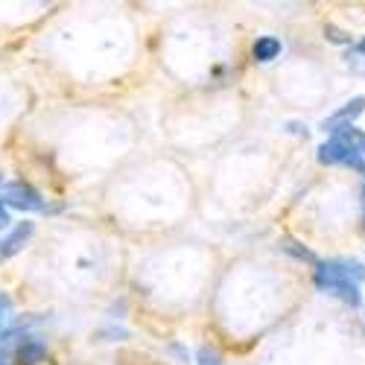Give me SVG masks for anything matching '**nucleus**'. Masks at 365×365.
<instances>
[{"label":"nucleus","mask_w":365,"mask_h":365,"mask_svg":"<svg viewBox=\"0 0 365 365\" xmlns=\"http://www.w3.org/2000/svg\"><path fill=\"white\" fill-rule=\"evenodd\" d=\"M365 281V263L359 260H316V272H313V284L319 292H327V295H336L348 304H356L362 301V287Z\"/></svg>","instance_id":"f257e3e1"},{"label":"nucleus","mask_w":365,"mask_h":365,"mask_svg":"<svg viewBox=\"0 0 365 365\" xmlns=\"http://www.w3.org/2000/svg\"><path fill=\"white\" fill-rule=\"evenodd\" d=\"M0 202L12 210H21V214H41L47 207L44 196L33 185H26V181H6V185H0Z\"/></svg>","instance_id":"f03ea898"},{"label":"nucleus","mask_w":365,"mask_h":365,"mask_svg":"<svg viewBox=\"0 0 365 365\" xmlns=\"http://www.w3.org/2000/svg\"><path fill=\"white\" fill-rule=\"evenodd\" d=\"M319 161L327 164V167H351V170L362 173V178H365V158L356 155V152H354L342 138H336V135H330V138L319 146Z\"/></svg>","instance_id":"7ed1b4c3"},{"label":"nucleus","mask_w":365,"mask_h":365,"mask_svg":"<svg viewBox=\"0 0 365 365\" xmlns=\"http://www.w3.org/2000/svg\"><path fill=\"white\" fill-rule=\"evenodd\" d=\"M362 111H365V97H354V100H348L342 108H336L330 117H324V120H322V132L336 135V132H342V129L354 126V123H356V117H359Z\"/></svg>","instance_id":"20e7f679"},{"label":"nucleus","mask_w":365,"mask_h":365,"mask_svg":"<svg viewBox=\"0 0 365 365\" xmlns=\"http://www.w3.org/2000/svg\"><path fill=\"white\" fill-rule=\"evenodd\" d=\"M33 234H36V222H29V220H24L15 228H9L6 237L0 240V263L15 257L18 252H24V246L29 242V237H33Z\"/></svg>","instance_id":"39448f33"},{"label":"nucleus","mask_w":365,"mask_h":365,"mask_svg":"<svg viewBox=\"0 0 365 365\" xmlns=\"http://www.w3.org/2000/svg\"><path fill=\"white\" fill-rule=\"evenodd\" d=\"M281 53H284V44L275 36H260L252 44V58H255V62H260V65L275 62V58H281Z\"/></svg>","instance_id":"423d86ee"},{"label":"nucleus","mask_w":365,"mask_h":365,"mask_svg":"<svg viewBox=\"0 0 365 365\" xmlns=\"http://www.w3.org/2000/svg\"><path fill=\"white\" fill-rule=\"evenodd\" d=\"M15 356H18L21 365H38L47 356V345L38 336H24L21 345H18V351H15Z\"/></svg>","instance_id":"0eeeda50"},{"label":"nucleus","mask_w":365,"mask_h":365,"mask_svg":"<svg viewBox=\"0 0 365 365\" xmlns=\"http://www.w3.org/2000/svg\"><path fill=\"white\" fill-rule=\"evenodd\" d=\"M12 324H15V301L9 292H0V342L9 336Z\"/></svg>","instance_id":"6e6552de"},{"label":"nucleus","mask_w":365,"mask_h":365,"mask_svg":"<svg viewBox=\"0 0 365 365\" xmlns=\"http://www.w3.org/2000/svg\"><path fill=\"white\" fill-rule=\"evenodd\" d=\"M348 65H351V71L354 73H359V76H365V36L351 47V56H348Z\"/></svg>","instance_id":"1a4fd4ad"},{"label":"nucleus","mask_w":365,"mask_h":365,"mask_svg":"<svg viewBox=\"0 0 365 365\" xmlns=\"http://www.w3.org/2000/svg\"><path fill=\"white\" fill-rule=\"evenodd\" d=\"M196 359H199V365H225L222 362V354L217 348H210V345H202L199 354H196Z\"/></svg>","instance_id":"9d476101"},{"label":"nucleus","mask_w":365,"mask_h":365,"mask_svg":"<svg viewBox=\"0 0 365 365\" xmlns=\"http://www.w3.org/2000/svg\"><path fill=\"white\" fill-rule=\"evenodd\" d=\"M12 228V214H9V207L0 202V231H9Z\"/></svg>","instance_id":"9b49d317"},{"label":"nucleus","mask_w":365,"mask_h":365,"mask_svg":"<svg viewBox=\"0 0 365 365\" xmlns=\"http://www.w3.org/2000/svg\"><path fill=\"white\" fill-rule=\"evenodd\" d=\"M362 225H365V181H362Z\"/></svg>","instance_id":"f8f14e48"},{"label":"nucleus","mask_w":365,"mask_h":365,"mask_svg":"<svg viewBox=\"0 0 365 365\" xmlns=\"http://www.w3.org/2000/svg\"><path fill=\"white\" fill-rule=\"evenodd\" d=\"M0 365H9V362H6V356H4V354H0Z\"/></svg>","instance_id":"ddd939ff"},{"label":"nucleus","mask_w":365,"mask_h":365,"mask_svg":"<svg viewBox=\"0 0 365 365\" xmlns=\"http://www.w3.org/2000/svg\"><path fill=\"white\" fill-rule=\"evenodd\" d=\"M0 185H4V173H0Z\"/></svg>","instance_id":"4468645a"}]
</instances>
